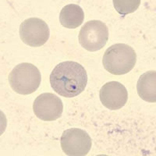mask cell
<instances>
[{"mask_svg": "<svg viewBox=\"0 0 156 156\" xmlns=\"http://www.w3.org/2000/svg\"><path fill=\"white\" fill-rule=\"evenodd\" d=\"M49 80L53 90L59 95L76 97L85 89L87 71L78 62L66 61L55 66L50 74Z\"/></svg>", "mask_w": 156, "mask_h": 156, "instance_id": "1", "label": "cell"}, {"mask_svg": "<svg viewBox=\"0 0 156 156\" xmlns=\"http://www.w3.org/2000/svg\"><path fill=\"white\" fill-rule=\"evenodd\" d=\"M136 61L134 49L128 44L118 43L107 48L103 55L102 63L104 68L110 73L122 75L133 69Z\"/></svg>", "mask_w": 156, "mask_h": 156, "instance_id": "2", "label": "cell"}, {"mask_svg": "<svg viewBox=\"0 0 156 156\" xmlns=\"http://www.w3.org/2000/svg\"><path fill=\"white\" fill-rule=\"evenodd\" d=\"M41 81V72L34 65L28 62L18 64L9 75L11 87L20 94L34 93L39 87Z\"/></svg>", "mask_w": 156, "mask_h": 156, "instance_id": "3", "label": "cell"}, {"mask_svg": "<svg viewBox=\"0 0 156 156\" xmlns=\"http://www.w3.org/2000/svg\"><path fill=\"white\" fill-rule=\"evenodd\" d=\"M108 39V30L101 20H93L84 23L79 33V42L83 48L90 51L101 49Z\"/></svg>", "mask_w": 156, "mask_h": 156, "instance_id": "4", "label": "cell"}, {"mask_svg": "<svg viewBox=\"0 0 156 156\" xmlns=\"http://www.w3.org/2000/svg\"><path fill=\"white\" fill-rule=\"evenodd\" d=\"M61 147L66 155H86L91 147V139L85 130L70 128L65 130L61 136Z\"/></svg>", "mask_w": 156, "mask_h": 156, "instance_id": "5", "label": "cell"}, {"mask_svg": "<svg viewBox=\"0 0 156 156\" xmlns=\"http://www.w3.org/2000/svg\"><path fill=\"white\" fill-rule=\"evenodd\" d=\"M49 34L48 24L40 18H28L20 26L22 41L30 47L42 46L49 38Z\"/></svg>", "mask_w": 156, "mask_h": 156, "instance_id": "6", "label": "cell"}, {"mask_svg": "<svg viewBox=\"0 0 156 156\" xmlns=\"http://www.w3.org/2000/svg\"><path fill=\"white\" fill-rule=\"evenodd\" d=\"M33 110L38 119L43 121H54L62 115L63 104L55 94L43 93L34 100Z\"/></svg>", "mask_w": 156, "mask_h": 156, "instance_id": "7", "label": "cell"}, {"mask_svg": "<svg viewBox=\"0 0 156 156\" xmlns=\"http://www.w3.org/2000/svg\"><path fill=\"white\" fill-rule=\"evenodd\" d=\"M100 101L110 110L120 109L126 105L128 92L123 84L117 81H110L101 87L99 91Z\"/></svg>", "mask_w": 156, "mask_h": 156, "instance_id": "8", "label": "cell"}, {"mask_svg": "<svg viewBox=\"0 0 156 156\" xmlns=\"http://www.w3.org/2000/svg\"><path fill=\"white\" fill-rule=\"evenodd\" d=\"M136 90L142 99L147 102L156 101V72L147 71L143 73L136 83Z\"/></svg>", "mask_w": 156, "mask_h": 156, "instance_id": "9", "label": "cell"}, {"mask_svg": "<svg viewBox=\"0 0 156 156\" xmlns=\"http://www.w3.org/2000/svg\"><path fill=\"white\" fill-rule=\"evenodd\" d=\"M84 20V12L80 5L69 4L64 6L59 14V21L66 28L74 29L82 24Z\"/></svg>", "mask_w": 156, "mask_h": 156, "instance_id": "10", "label": "cell"}, {"mask_svg": "<svg viewBox=\"0 0 156 156\" xmlns=\"http://www.w3.org/2000/svg\"><path fill=\"white\" fill-rule=\"evenodd\" d=\"M140 4V0H113L115 10L122 16L135 12Z\"/></svg>", "mask_w": 156, "mask_h": 156, "instance_id": "11", "label": "cell"}]
</instances>
